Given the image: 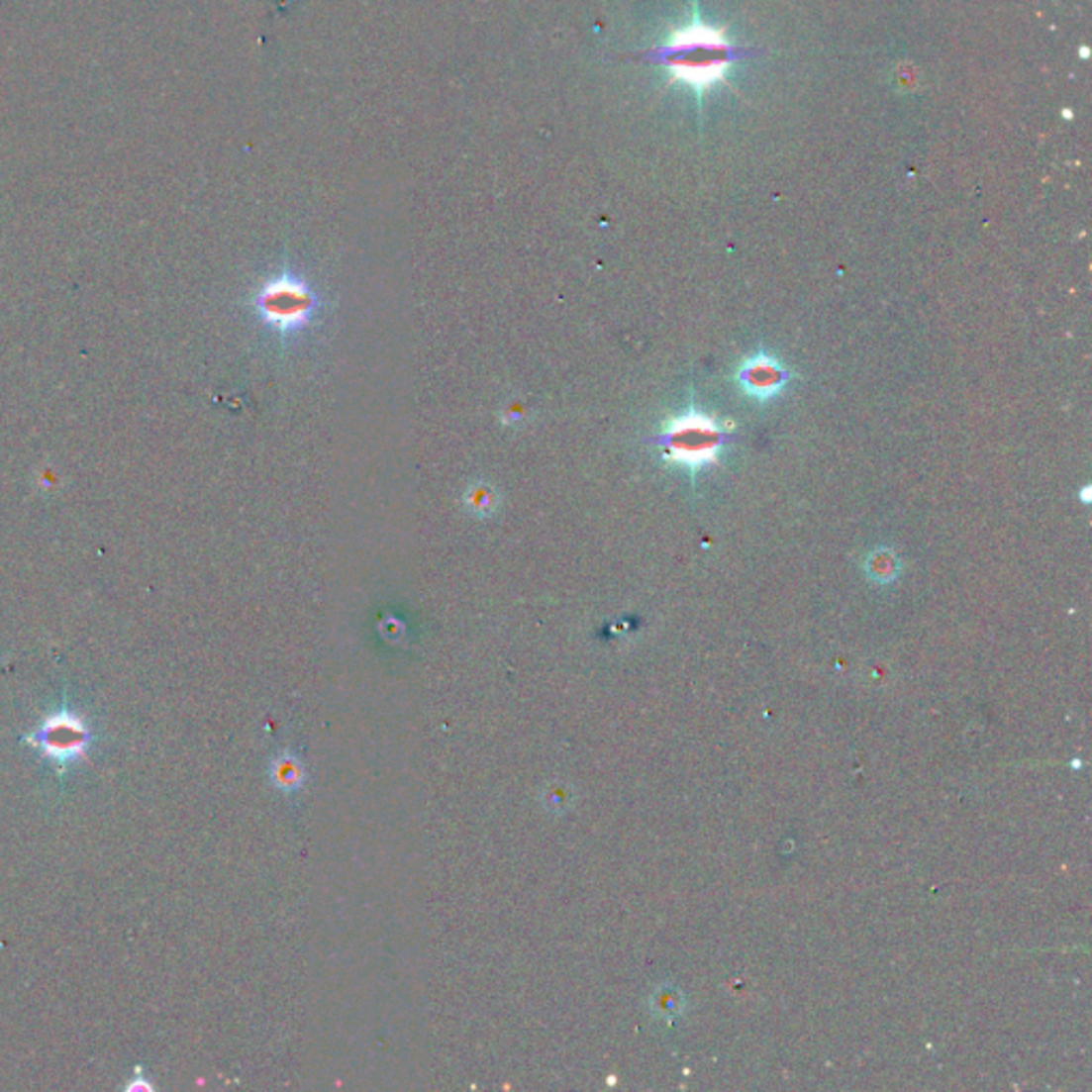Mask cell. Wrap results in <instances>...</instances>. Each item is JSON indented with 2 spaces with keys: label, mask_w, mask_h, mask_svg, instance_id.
<instances>
[{
  "label": "cell",
  "mask_w": 1092,
  "mask_h": 1092,
  "mask_svg": "<svg viewBox=\"0 0 1092 1092\" xmlns=\"http://www.w3.org/2000/svg\"><path fill=\"white\" fill-rule=\"evenodd\" d=\"M90 739L88 726L81 722V717L62 709L56 715L46 717L44 726L33 732L26 741L39 747L41 753L58 766V770H64L75 759L86 755Z\"/></svg>",
  "instance_id": "cell-4"
},
{
  "label": "cell",
  "mask_w": 1092,
  "mask_h": 1092,
  "mask_svg": "<svg viewBox=\"0 0 1092 1092\" xmlns=\"http://www.w3.org/2000/svg\"><path fill=\"white\" fill-rule=\"evenodd\" d=\"M258 314L280 334H290L306 325L316 310V295L306 282L293 275L269 280L256 295Z\"/></svg>",
  "instance_id": "cell-3"
},
{
  "label": "cell",
  "mask_w": 1092,
  "mask_h": 1092,
  "mask_svg": "<svg viewBox=\"0 0 1092 1092\" xmlns=\"http://www.w3.org/2000/svg\"><path fill=\"white\" fill-rule=\"evenodd\" d=\"M661 445L666 459L696 474L715 463L719 447H722V430L707 414L687 412L666 425Z\"/></svg>",
  "instance_id": "cell-2"
},
{
  "label": "cell",
  "mask_w": 1092,
  "mask_h": 1092,
  "mask_svg": "<svg viewBox=\"0 0 1092 1092\" xmlns=\"http://www.w3.org/2000/svg\"><path fill=\"white\" fill-rule=\"evenodd\" d=\"M730 51L728 39L698 18L687 29L676 31L666 46L659 50V56L670 60L668 71L696 90L698 99L707 88L722 81L728 71Z\"/></svg>",
  "instance_id": "cell-1"
},
{
  "label": "cell",
  "mask_w": 1092,
  "mask_h": 1092,
  "mask_svg": "<svg viewBox=\"0 0 1092 1092\" xmlns=\"http://www.w3.org/2000/svg\"><path fill=\"white\" fill-rule=\"evenodd\" d=\"M881 563H873L870 565V574H873L875 578H881V580H888L896 574V563L892 559V555H879L877 557Z\"/></svg>",
  "instance_id": "cell-6"
},
{
  "label": "cell",
  "mask_w": 1092,
  "mask_h": 1092,
  "mask_svg": "<svg viewBox=\"0 0 1092 1092\" xmlns=\"http://www.w3.org/2000/svg\"><path fill=\"white\" fill-rule=\"evenodd\" d=\"M741 386L757 399L777 395L787 380V371L768 354H755L739 371Z\"/></svg>",
  "instance_id": "cell-5"
}]
</instances>
